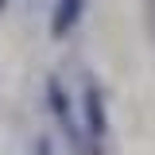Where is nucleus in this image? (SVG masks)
Wrapping results in <instances>:
<instances>
[{
	"label": "nucleus",
	"mask_w": 155,
	"mask_h": 155,
	"mask_svg": "<svg viewBox=\"0 0 155 155\" xmlns=\"http://www.w3.org/2000/svg\"><path fill=\"white\" fill-rule=\"evenodd\" d=\"M85 16V0H54L51 12V39H66Z\"/></svg>",
	"instance_id": "2"
},
{
	"label": "nucleus",
	"mask_w": 155,
	"mask_h": 155,
	"mask_svg": "<svg viewBox=\"0 0 155 155\" xmlns=\"http://www.w3.org/2000/svg\"><path fill=\"white\" fill-rule=\"evenodd\" d=\"M81 128L93 143L109 140V109H105V89L97 85V78L81 81Z\"/></svg>",
	"instance_id": "1"
},
{
	"label": "nucleus",
	"mask_w": 155,
	"mask_h": 155,
	"mask_svg": "<svg viewBox=\"0 0 155 155\" xmlns=\"http://www.w3.org/2000/svg\"><path fill=\"white\" fill-rule=\"evenodd\" d=\"M4 8H8V0H0V12H4Z\"/></svg>",
	"instance_id": "4"
},
{
	"label": "nucleus",
	"mask_w": 155,
	"mask_h": 155,
	"mask_svg": "<svg viewBox=\"0 0 155 155\" xmlns=\"http://www.w3.org/2000/svg\"><path fill=\"white\" fill-rule=\"evenodd\" d=\"M35 155H54V143H51V136H39V140H35Z\"/></svg>",
	"instance_id": "3"
}]
</instances>
